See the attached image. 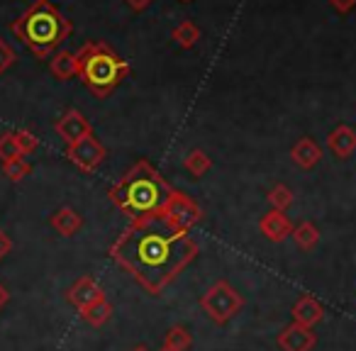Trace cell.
I'll use <instances>...</instances> for the list:
<instances>
[{
  "instance_id": "32",
  "label": "cell",
  "mask_w": 356,
  "mask_h": 351,
  "mask_svg": "<svg viewBox=\"0 0 356 351\" xmlns=\"http://www.w3.org/2000/svg\"><path fill=\"white\" fill-rule=\"evenodd\" d=\"M181 3H191V0H181Z\"/></svg>"
},
{
  "instance_id": "17",
  "label": "cell",
  "mask_w": 356,
  "mask_h": 351,
  "mask_svg": "<svg viewBox=\"0 0 356 351\" xmlns=\"http://www.w3.org/2000/svg\"><path fill=\"white\" fill-rule=\"evenodd\" d=\"M184 168L193 176V179H203L205 173L213 168V158H210L203 149H191L184 158Z\"/></svg>"
},
{
  "instance_id": "1",
  "label": "cell",
  "mask_w": 356,
  "mask_h": 351,
  "mask_svg": "<svg viewBox=\"0 0 356 351\" xmlns=\"http://www.w3.org/2000/svg\"><path fill=\"white\" fill-rule=\"evenodd\" d=\"M195 254L198 244L188 232L166 222L159 210L134 218L122 237L110 247V256L127 268L152 295H159L181 268L193 261Z\"/></svg>"
},
{
  "instance_id": "20",
  "label": "cell",
  "mask_w": 356,
  "mask_h": 351,
  "mask_svg": "<svg viewBox=\"0 0 356 351\" xmlns=\"http://www.w3.org/2000/svg\"><path fill=\"white\" fill-rule=\"evenodd\" d=\"M113 317V305L108 300H98L93 305H88L86 310H81V320L88 322L90 327H100Z\"/></svg>"
},
{
  "instance_id": "7",
  "label": "cell",
  "mask_w": 356,
  "mask_h": 351,
  "mask_svg": "<svg viewBox=\"0 0 356 351\" xmlns=\"http://www.w3.org/2000/svg\"><path fill=\"white\" fill-rule=\"evenodd\" d=\"M105 156H108V152H105L103 144L95 139V134H88V137H83L81 142L66 147V158L86 173L95 171V168L105 161Z\"/></svg>"
},
{
  "instance_id": "22",
  "label": "cell",
  "mask_w": 356,
  "mask_h": 351,
  "mask_svg": "<svg viewBox=\"0 0 356 351\" xmlns=\"http://www.w3.org/2000/svg\"><path fill=\"white\" fill-rule=\"evenodd\" d=\"M266 200H268V205H271L273 210H281V213H286V210L293 205V190L288 188V186H283V183H276L271 190H268Z\"/></svg>"
},
{
  "instance_id": "19",
  "label": "cell",
  "mask_w": 356,
  "mask_h": 351,
  "mask_svg": "<svg viewBox=\"0 0 356 351\" xmlns=\"http://www.w3.org/2000/svg\"><path fill=\"white\" fill-rule=\"evenodd\" d=\"M291 237H293V242H296L298 249H302V252H312V249L317 247V242H320V229H317L312 222H300L298 227H293Z\"/></svg>"
},
{
  "instance_id": "31",
  "label": "cell",
  "mask_w": 356,
  "mask_h": 351,
  "mask_svg": "<svg viewBox=\"0 0 356 351\" xmlns=\"http://www.w3.org/2000/svg\"><path fill=\"white\" fill-rule=\"evenodd\" d=\"M132 351H149V349H147V346H134Z\"/></svg>"
},
{
  "instance_id": "18",
  "label": "cell",
  "mask_w": 356,
  "mask_h": 351,
  "mask_svg": "<svg viewBox=\"0 0 356 351\" xmlns=\"http://www.w3.org/2000/svg\"><path fill=\"white\" fill-rule=\"evenodd\" d=\"M171 37H173V42L181 47V49H193V47L198 44V40H200V27L195 25L193 20H184L181 25L173 27Z\"/></svg>"
},
{
  "instance_id": "2",
  "label": "cell",
  "mask_w": 356,
  "mask_h": 351,
  "mask_svg": "<svg viewBox=\"0 0 356 351\" xmlns=\"http://www.w3.org/2000/svg\"><path fill=\"white\" fill-rule=\"evenodd\" d=\"M71 20L61 15L51 0H35L20 17L10 25V32L37 56L47 59L54 54L56 47L71 35Z\"/></svg>"
},
{
  "instance_id": "30",
  "label": "cell",
  "mask_w": 356,
  "mask_h": 351,
  "mask_svg": "<svg viewBox=\"0 0 356 351\" xmlns=\"http://www.w3.org/2000/svg\"><path fill=\"white\" fill-rule=\"evenodd\" d=\"M8 302H10V291H8V288L3 286V283H0V310H3V307H6Z\"/></svg>"
},
{
  "instance_id": "29",
  "label": "cell",
  "mask_w": 356,
  "mask_h": 351,
  "mask_svg": "<svg viewBox=\"0 0 356 351\" xmlns=\"http://www.w3.org/2000/svg\"><path fill=\"white\" fill-rule=\"evenodd\" d=\"M124 3H127V6H129V10H134V13H144L149 6H152L154 0H124Z\"/></svg>"
},
{
  "instance_id": "33",
  "label": "cell",
  "mask_w": 356,
  "mask_h": 351,
  "mask_svg": "<svg viewBox=\"0 0 356 351\" xmlns=\"http://www.w3.org/2000/svg\"><path fill=\"white\" fill-rule=\"evenodd\" d=\"M161 351H168V349H161Z\"/></svg>"
},
{
  "instance_id": "8",
  "label": "cell",
  "mask_w": 356,
  "mask_h": 351,
  "mask_svg": "<svg viewBox=\"0 0 356 351\" xmlns=\"http://www.w3.org/2000/svg\"><path fill=\"white\" fill-rule=\"evenodd\" d=\"M54 129H56V134L64 139L66 147H69V144L81 142V139L88 137V134H93V129H90V122L83 117V113H79V110H74V108L66 110V113L61 115L59 120H56Z\"/></svg>"
},
{
  "instance_id": "27",
  "label": "cell",
  "mask_w": 356,
  "mask_h": 351,
  "mask_svg": "<svg viewBox=\"0 0 356 351\" xmlns=\"http://www.w3.org/2000/svg\"><path fill=\"white\" fill-rule=\"evenodd\" d=\"M330 6H332V10L339 13V15H349L356 8V0H330Z\"/></svg>"
},
{
  "instance_id": "4",
  "label": "cell",
  "mask_w": 356,
  "mask_h": 351,
  "mask_svg": "<svg viewBox=\"0 0 356 351\" xmlns=\"http://www.w3.org/2000/svg\"><path fill=\"white\" fill-rule=\"evenodd\" d=\"M79 76L90 93L98 98L110 95L120 85V81L129 74V64L122 61L105 42H88L76 51Z\"/></svg>"
},
{
  "instance_id": "26",
  "label": "cell",
  "mask_w": 356,
  "mask_h": 351,
  "mask_svg": "<svg viewBox=\"0 0 356 351\" xmlns=\"http://www.w3.org/2000/svg\"><path fill=\"white\" fill-rule=\"evenodd\" d=\"M15 49H13L10 44H8L6 40H0V76L6 74L8 69H10L13 64H15Z\"/></svg>"
},
{
  "instance_id": "16",
  "label": "cell",
  "mask_w": 356,
  "mask_h": 351,
  "mask_svg": "<svg viewBox=\"0 0 356 351\" xmlns=\"http://www.w3.org/2000/svg\"><path fill=\"white\" fill-rule=\"evenodd\" d=\"M49 71L54 79L59 81H71L74 76H79V61H76L74 51H56L54 56L49 59Z\"/></svg>"
},
{
  "instance_id": "10",
  "label": "cell",
  "mask_w": 356,
  "mask_h": 351,
  "mask_svg": "<svg viewBox=\"0 0 356 351\" xmlns=\"http://www.w3.org/2000/svg\"><path fill=\"white\" fill-rule=\"evenodd\" d=\"M315 334H312V329H307V327H300V325H288L281 329V334H278V346H281V351H312V346H315Z\"/></svg>"
},
{
  "instance_id": "5",
  "label": "cell",
  "mask_w": 356,
  "mask_h": 351,
  "mask_svg": "<svg viewBox=\"0 0 356 351\" xmlns=\"http://www.w3.org/2000/svg\"><path fill=\"white\" fill-rule=\"evenodd\" d=\"M200 307H203L205 315H208L215 325H227V322L244 307V297H242V293H237V288H232L227 281H218L203 293Z\"/></svg>"
},
{
  "instance_id": "28",
  "label": "cell",
  "mask_w": 356,
  "mask_h": 351,
  "mask_svg": "<svg viewBox=\"0 0 356 351\" xmlns=\"http://www.w3.org/2000/svg\"><path fill=\"white\" fill-rule=\"evenodd\" d=\"M13 252V242H10V237H8L3 229H0V261L8 256V254Z\"/></svg>"
},
{
  "instance_id": "13",
  "label": "cell",
  "mask_w": 356,
  "mask_h": 351,
  "mask_svg": "<svg viewBox=\"0 0 356 351\" xmlns=\"http://www.w3.org/2000/svg\"><path fill=\"white\" fill-rule=\"evenodd\" d=\"M291 158H293V163H296L298 168H305V171H310V168H315L317 163H320L322 149H320V144H317L315 139L300 137L296 144H293Z\"/></svg>"
},
{
  "instance_id": "6",
  "label": "cell",
  "mask_w": 356,
  "mask_h": 351,
  "mask_svg": "<svg viewBox=\"0 0 356 351\" xmlns=\"http://www.w3.org/2000/svg\"><path fill=\"white\" fill-rule=\"evenodd\" d=\"M159 213L163 215L166 222H171L173 227H178V229H184V232H191V227H195V225L203 220L200 205L195 203L191 195L181 193V190H176V188L168 193L166 203L159 208Z\"/></svg>"
},
{
  "instance_id": "9",
  "label": "cell",
  "mask_w": 356,
  "mask_h": 351,
  "mask_svg": "<svg viewBox=\"0 0 356 351\" xmlns=\"http://www.w3.org/2000/svg\"><path fill=\"white\" fill-rule=\"evenodd\" d=\"M66 297H69V302L76 307V310H86L88 305H93V302L98 300H105V291L95 283V278L90 276H83L79 278V281L74 283V286L69 288V293H66Z\"/></svg>"
},
{
  "instance_id": "15",
  "label": "cell",
  "mask_w": 356,
  "mask_h": 351,
  "mask_svg": "<svg viewBox=\"0 0 356 351\" xmlns=\"http://www.w3.org/2000/svg\"><path fill=\"white\" fill-rule=\"evenodd\" d=\"M49 222H51V227L61 234V237H74V234L83 227V218H81L74 208H69V205L56 210V213L51 215Z\"/></svg>"
},
{
  "instance_id": "25",
  "label": "cell",
  "mask_w": 356,
  "mask_h": 351,
  "mask_svg": "<svg viewBox=\"0 0 356 351\" xmlns=\"http://www.w3.org/2000/svg\"><path fill=\"white\" fill-rule=\"evenodd\" d=\"M20 156H22V152L17 149V142H15V137H13V132L3 134V137H0V161L6 163Z\"/></svg>"
},
{
  "instance_id": "12",
  "label": "cell",
  "mask_w": 356,
  "mask_h": 351,
  "mask_svg": "<svg viewBox=\"0 0 356 351\" xmlns=\"http://www.w3.org/2000/svg\"><path fill=\"white\" fill-rule=\"evenodd\" d=\"M291 315H293V322H296V325L312 329V327L320 325L322 317H325V307H322L312 295H302L300 300L293 305Z\"/></svg>"
},
{
  "instance_id": "21",
  "label": "cell",
  "mask_w": 356,
  "mask_h": 351,
  "mask_svg": "<svg viewBox=\"0 0 356 351\" xmlns=\"http://www.w3.org/2000/svg\"><path fill=\"white\" fill-rule=\"evenodd\" d=\"M191 344H193V334L181 325L171 327L166 332V339H163V349L168 351H188Z\"/></svg>"
},
{
  "instance_id": "14",
  "label": "cell",
  "mask_w": 356,
  "mask_h": 351,
  "mask_svg": "<svg viewBox=\"0 0 356 351\" xmlns=\"http://www.w3.org/2000/svg\"><path fill=\"white\" fill-rule=\"evenodd\" d=\"M327 149L337 158H349L356 152V129H351L349 124H339L337 129H332L327 137Z\"/></svg>"
},
{
  "instance_id": "3",
  "label": "cell",
  "mask_w": 356,
  "mask_h": 351,
  "mask_svg": "<svg viewBox=\"0 0 356 351\" xmlns=\"http://www.w3.org/2000/svg\"><path fill=\"white\" fill-rule=\"evenodd\" d=\"M171 186L159 176V171L149 161H137L122 179L113 186L110 190V200L118 205L120 210L142 218V215H152L166 203Z\"/></svg>"
},
{
  "instance_id": "23",
  "label": "cell",
  "mask_w": 356,
  "mask_h": 351,
  "mask_svg": "<svg viewBox=\"0 0 356 351\" xmlns=\"http://www.w3.org/2000/svg\"><path fill=\"white\" fill-rule=\"evenodd\" d=\"M30 171H32V166L25 161V156L3 163V176H6L8 181H13V183H20L25 176H30Z\"/></svg>"
},
{
  "instance_id": "11",
  "label": "cell",
  "mask_w": 356,
  "mask_h": 351,
  "mask_svg": "<svg viewBox=\"0 0 356 351\" xmlns=\"http://www.w3.org/2000/svg\"><path fill=\"white\" fill-rule=\"evenodd\" d=\"M259 229H261V234L268 239V242H286L288 237H291L293 232V222L288 220L286 213H281V210H271V213H266L261 218V222H259Z\"/></svg>"
},
{
  "instance_id": "24",
  "label": "cell",
  "mask_w": 356,
  "mask_h": 351,
  "mask_svg": "<svg viewBox=\"0 0 356 351\" xmlns=\"http://www.w3.org/2000/svg\"><path fill=\"white\" fill-rule=\"evenodd\" d=\"M13 137H15L17 149L22 152V156L37 152V147H40V139H37V134L30 132V129H17V132H13Z\"/></svg>"
}]
</instances>
